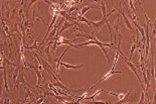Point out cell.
<instances>
[{
    "instance_id": "obj_1",
    "label": "cell",
    "mask_w": 156,
    "mask_h": 104,
    "mask_svg": "<svg viewBox=\"0 0 156 104\" xmlns=\"http://www.w3.org/2000/svg\"><path fill=\"white\" fill-rule=\"evenodd\" d=\"M121 58H122V59H123V60L125 61V63L127 64V66H128V67L130 68L131 70H132V72L134 73V75H135V76L137 77L138 81H139V83H140V85H141V87H142V89H143V90H145V88H144V84L142 83V80H141V78H140V76L138 75V71H137V69H136L135 65H134V64H133V63H132L131 61H128V60H127V59H126V58H125L124 56H121Z\"/></svg>"
},
{
    "instance_id": "obj_2",
    "label": "cell",
    "mask_w": 156,
    "mask_h": 104,
    "mask_svg": "<svg viewBox=\"0 0 156 104\" xmlns=\"http://www.w3.org/2000/svg\"><path fill=\"white\" fill-rule=\"evenodd\" d=\"M121 73H122V72H121V71H115V70H114V69H111V70H110V71H109V72H107V73H106V74H105L104 76H103V77H102V79H101V80H100V81H98V82H97V83H96V84H94V85H93V86H92V87H90V88H89V89H88V90H89V91H91V90H92V89H93V88H95V87H96V86H97V85H99V84H100V83H101V82H102V81H105V80H107V79L111 78V77H112V76H113V75H114V74H121Z\"/></svg>"
},
{
    "instance_id": "obj_3",
    "label": "cell",
    "mask_w": 156,
    "mask_h": 104,
    "mask_svg": "<svg viewBox=\"0 0 156 104\" xmlns=\"http://www.w3.org/2000/svg\"><path fill=\"white\" fill-rule=\"evenodd\" d=\"M21 85L30 87V86L27 84V82L24 80V72H20V73L18 74V77L16 79V82L14 83V88H18V87L21 86Z\"/></svg>"
},
{
    "instance_id": "obj_4",
    "label": "cell",
    "mask_w": 156,
    "mask_h": 104,
    "mask_svg": "<svg viewBox=\"0 0 156 104\" xmlns=\"http://www.w3.org/2000/svg\"><path fill=\"white\" fill-rule=\"evenodd\" d=\"M77 24H79L78 21H73V22H69V21H67V22H65L64 24H63V26L58 29V31L56 32V35H59L63 31H65V30H67L68 28H70V27H72V26L74 25H77Z\"/></svg>"
},
{
    "instance_id": "obj_5",
    "label": "cell",
    "mask_w": 156,
    "mask_h": 104,
    "mask_svg": "<svg viewBox=\"0 0 156 104\" xmlns=\"http://www.w3.org/2000/svg\"><path fill=\"white\" fill-rule=\"evenodd\" d=\"M28 67L34 70V72H35V74H36V76H37V85H36V87H38V86L41 84L42 80H43V77H42L41 72H40V71L37 69V67H36V66H33V65H28Z\"/></svg>"
},
{
    "instance_id": "obj_6",
    "label": "cell",
    "mask_w": 156,
    "mask_h": 104,
    "mask_svg": "<svg viewBox=\"0 0 156 104\" xmlns=\"http://www.w3.org/2000/svg\"><path fill=\"white\" fill-rule=\"evenodd\" d=\"M36 20H41L42 23H45L44 20H43V18L40 16V13H39V10L38 9H36V10H34L32 12V17H31V21L32 22L33 21H36Z\"/></svg>"
},
{
    "instance_id": "obj_7",
    "label": "cell",
    "mask_w": 156,
    "mask_h": 104,
    "mask_svg": "<svg viewBox=\"0 0 156 104\" xmlns=\"http://www.w3.org/2000/svg\"><path fill=\"white\" fill-rule=\"evenodd\" d=\"M59 66H63V67L67 68V69H72V70H79V69H82V68H83V65L75 66V65H71V64L65 63V62H60V63H59Z\"/></svg>"
},
{
    "instance_id": "obj_8",
    "label": "cell",
    "mask_w": 156,
    "mask_h": 104,
    "mask_svg": "<svg viewBox=\"0 0 156 104\" xmlns=\"http://www.w3.org/2000/svg\"><path fill=\"white\" fill-rule=\"evenodd\" d=\"M24 90H25V94H24V102H26L28 99H31V100H33V93L29 90V87L28 86H26L24 87Z\"/></svg>"
},
{
    "instance_id": "obj_9",
    "label": "cell",
    "mask_w": 156,
    "mask_h": 104,
    "mask_svg": "<svg viewBox=\"0 0 156 104\" xmlns=\"http://www.w3.org/2000/svg\"><path fill=\"white\" fill-rule=\"evenodd\" d=\"M94 8H98V9H100V7H99L98 5H95V6H87V7L82 8V10H81V11H79L78 16H84V14H85V13H86L88 10H90V9H94Z\"/></svg>"
},
{
    "instance_id": "obj_10",
    "label": "cell",
    "mask_w": 156,
    "mask_h": 104,
    "mask_svg": "<svg viewBox=\"0 0 156 104\" xmlns=\"http://www.w3.org/2000/svg\"><path fill=\"white\" fill-rule=\"evenodd\" d=\"M121 15L123 16L124 22H125V24H126V26H127V28H129V30H130V31H134V29H133V27H132V24H131L130 20L128 19V17L125 15V13H124L123 11H121Z\"/></svg>"
},
{
    "instance_id": "obj_11",
    "label": "cell",
    "mask_w": 156,
    "mask_h": 104,
    "mask_svg": "<svg viewBox=\"0 0 156 104\" xmlns=\"http://www.w3.org/2000/svg\"><path fill=\"white\" fill-rule=\"evenodd\" d=\"M3 81H4V87H5V91L8 92L9 91V87H8V84H7V74H6V71L3 72Z\"/></svg>"
},
{
    "instance_id": "obj_12",
    "label": "cell",
    "mask_w": 156,
    "mask_h": 104,
    "mask_svg": "<svg viewBox=\"0 0 156 104\" xmlns=\"http://www.w3.org/2000/svg\"><path fill=\"white\" fill-rule=\"evenodd\" d=\"M137 44H136V42H134L133 43V45H132V47H131V50H130V56H129V61H130L131 59H132V57H133V54L134 52L136 51V49H137Z\"/></svg>"
},
{
    "instance_id": "obj_13",
    "label": "cell",
    "mask_w": 156,
    "mask_h": 104,
    "mask_svg": "<svg viewBox=\"0 0 156 104\" xmlns=\"http://www.w3.org/2000/svg\"><path fill=\"white\" fill-rule=\"evenodd\" d=\"M18 74H19V68L16 67V69H15V71L13 72V75H12V82H13V83L16 82V79L18 77Z\"/></svg>"
},
{
    "instance_id": "obj_14",
    "label": "cell",
    "mask_w": 156,
    "mask_h": 104,
    "mask_svg": "<svg viewBox=\"0 0 156 104\" xmlns=\"http://www.w3.org/2000/svg\"><path fill=\"white\" fill-rule=\"evenodd\" d=\"M114 29H115V31H116V35H118V34H119V15H118V17H117L116 22L114 23Z\"/></svg>"
},
{
    "instance_id": "obj_15",
    "label": "cell",
    "mask_w": 156,
    "mask_h": 104,
    "mask_svg": "<svg viewBox=\"0 0 156 104\" xmlns=\"http://www.w3.org/2000/svg\"><path fill=\"white\" fill-rule=\"evenodd\" d=\"M0 17H1V16H0ZM1 21H2V26H3V29H4V31H5L7 34H9V28H8V26L6 25L5 21L2 19V17H1Z\"/></svg>"
},
{
    "instance_id": "obj_16",
    "label": "cell",
    "mask_w": 156,
    "mask_h": 104,
    "mask_svg": "<svg viewBox=\"0 0 156 104\" xmlns=\"http://www.w3.org/2000/svg\"><path fill=\"white\" fill-rule=\"evenodd\" d=\"M87 104H109L107 101H89Z\"/></svg>"
},
{
    "instance_id": "obj_17",
    "label": "cell",
    "mask_w": 156,
    "mask_h": 104,
    "mask_svg": "<svg viewBox=\"0 0 156 104\" xmlns=\"http://www.w3.org/2000/svg\"><path fill=\"white\" fill-rule=\"evenodd\" d=\"M43 100H44V96H41L38 100H36V101H34V104H41L43 103Z\"/></svg>"
},
{
    "instance_id": "obj_18",
    "label": "cell",
    "mask_w": 156,
    "mask_h": 104,
    "mask_svg": "<svg viewBox=\"0 0 156 104\" xmlns=\"http://www.w3.org/2000/svg\"><path fill=\"white\" fill-rule=\"evenodd\" d=\"M58 14H60V15H61L64 18H66V16H67V12H66L65 10H63V9H60V10H59V13H58Z\"/></svg>"
},
{
    "instance_id": "obj_19",
    "label": "cell",
    "mask_w": 156,
    "mask_h": 104,
    "mask_svg": "<svg viewBox=\"0 0 156 104\" xmlns=\"http://www.w3.org/2000/svg\"><path fill=\"white\" fill-rule=\"evenodd\" d=\"M3 104H10V99L9 98H4L3 99Z\"/></svg>"
},
{
    "instance_id": "obj_20",
    "label": "cell",
    "mask_w": 156,
    "mask_h": 104,
    "mask_svg": "<svg viewBox=\"0 0 156 104\" xmlns=\"http://www.w3.org/2000/svg\"><path fill=\"white\" fill-rule=\"evenodd\" d=\"M1 94H2V81H0V98H1Z\"/></svg>"
},
{
    "instance_id": "obj_21",
    "label": "cell",
    "mask_w": 156,
    "mask_h": 104,
    "mask_svg": "<svg viewBox=\"0 0 156 104\" xmlns=\"http://www.w3.org/2000/svg\"><path fill=\"white\" fill-rule=\"evenodd\" d=\"M151 75H152V77L154 78V68L152 67V69H151Z\"/></svg>"
},
{
    "instance_id": "obj_22",
    "label": "cell",
    "mask_w": 156,
    "mask_h": 104,
    "mask_svg": "<svg viewBox=\"0 0 156 104\" xmlns=\"http://www.w3.org/2000/svg\"><path fill=\"white\" fill-rule=\"evenodd\" d=\"M26 104H32V101H29V102H27Z\"/></svg>"
}]
</instances>
